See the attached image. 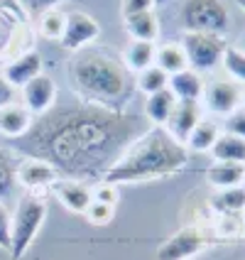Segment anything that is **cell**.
Masks as SVG:
<instances>
[{
	"instance_id": "6da1fadb",
	"label": "cell",
	"mask_w": 245,
	"mask_h": 260,
	"mask_svg": "<svg viewBox=\"0 0 245 260\" xmlns=\"http://www.w3.org/2000/svg\"><path fill=\"white\" fill-rule=\"evenodd\" d=\"M147 128L140 116L81 99L37 116L22 138L10 140V147L25 157L49 162L66 179L81 182L106 177Z\"/></svg>"
},
{
	"instance_id": "7a4b0ae2",
	"label": "cell",
	"mask_w": 245,
	"mask_h": 260,
	"mask_svg": "<svg viewBox=\"0 0 245 260\" xmlns=\"http://www.w3.org/2000/svg\"><path fill=\"white\" fill-rule=\"evenodd\" d=\"M189 165V150L177 143L164 128H147L120 155L116 165L106 172V182L123 184V182H140V179H159L172 177Z\"/></svg>"
},
{
	"instance_id": "3957f363",
	"label": "cell",
	"mask_w": 245,
	"mask_h": 260,
	"mask_svg": "<svg viewBox=\"0 0 245 260\" xmlns=\"http://www.w3.org/2000/svg\"><path fill=\"white\" fill-rule=\"evenodd\" d=\"M69 74L74 88L84 96V101L116 108V103L128 93V69L123 61H118L116 54L106 49H86L76 54Z\"/></svg>"
},
{
	"instance_id": "277c9868",
	"label": "cell",
	"mask_w": 245,
	"mask_h": 260,
	"mask_svg": "<svg viewBox=\"0 0 245 260\" xmlns=\"http://www.w3.org/2000/svg\"><path fill=\"white\" fill-rule=\"evenodd\" d=\"M44 216H47V204L40 194L27 191L20 197V202L15 206L13 216H10V258L20 260L34 243L37 233L42 229Z\"/></svg>"
},
{
	"instance_id": "5b68a950",
	"label": "cell",
	"mask_w": 245,
	"mask_h": 260,
	"mask_svg": "<svg viewBox=\"0 0 245 260\" xmlns=\"http://www.w3.org/2000/svg\"><path fill=\"white\" fill-rule=\"evenodd\" d=\"M179 20L184 32H203L218 37L231 27V15L223 0H184Z\"/></svg>"
},
{
	"instance_id": "8992f818",
	"label": "cell",
	"mask_w": 245,
	"mask_h": 260,
	"mask_svg": "<svg viewBox=\"0 0 245 260\" xmlns=\"http://www.w3.org/2000/svg\"><path fill=\"white\" fill-rule=\"evenodd\" d=\"M182 47L187 52L189 69L194 72H211L223 61V52H226V42L218 35H203V32H184L182 37Z\"/></svg>"
},
{
	"instance_id": "52a82bcc",
	"label": "cell",
	"mask_w": 245,
	"mask_h": 260,
	"mask_svg": "<svg viewBox=\"0 0 245 260\" xmlns=\"http://www.w3.org/2000/svg\"><path fill=\"white\" fill-rule=\"evenodd\" d=\"M206 246H208V236L196 226H187L182 231L172 233L157 248V260H189Z\"/></svg>"
},
{
	"instance_id": "ba28073f",
	"label": "cell",
	"mask_w": 245,
	"mask_h": 260,
	"mask_svg": "<svg viewBox=\"0 0 245 260\" xmlns=\"http://www.w3.org/2000/svg\"><path fill=\"white\" fill-rule=\"evenodd\" d=\"M203 106L214 116H231L235 108H240L243 88L235 81H211L203 86Z\"/></svg>"
},
{
	"instance_id": "9c48e42d",
	"label": "cell",
	"mask_w": 245,
	"mask_h": 260,
	"mask_svg": "<svg viewBox=\"0 0 245 260\" xmlns=\"http://www.w3.org/2000/svg\"><path fill=\"white\" fill-rule=\"evenodd\" d=\"M98 22L91 17L88 13H69L66 15V25H64V32H61V47L69 49V52H81L86 44H91L96 37H98Z\"/></svg>"
},
{
	"instance_id": "30bf717a",
	"label": "cell",
	"mask_w": 245,
	"mask_h": 260,
	"mask_svg": "<svg viewBox=\"0 0 245 260\" xmlns=\"http://www.w3.org/2000/svg\"><path fill=\"white\" fill-rule=\"evenodd\" d=\"M22 101H25V108L32 113V118L44 116L47 111H52L57 106V84L52 81V76L40 74L22 86Z\"/></svg>"
},
{
	"instance_id": "8fae6325",
	"label": "cell",
	"mask_w": 245,
	"mask_h": 260,
	"mask_svg": "<svg viewBox=\"0 0 245 260\" xmlns=\"http://www.w3.org/2000/svg\"><path fill=\"white\" fill-rule=\"evenodd\" d=\"M203 118V108L199 101H177L169 120L164 123V130L172 135L177 143H187V138L191 135V130L199 125V120Z\"/></svg>"
},
{
	"instance_id": "7c38bea8",
	"label": "cell",
	"mask_w": 245,
	"mask_h": 260,
	"mask_svg": "<svg viewBox=\"0 0 245 260\" xmlns=\"http://www.w3.org/2000/svg\"><path fill=\"white\" fill-rule=\"evenodd\" d=\"M59 179V172L44 159L37 157H22L17 162V182L27 191H37V189L52 187Z\"/></svg>"
},
{
	"instance_id": "4fadbf2b",
	"label": "cell",
	"mask_w": 245,
	"mask_h": 260,
	"mask_svg": "<svg viewBox=\"0 0 245 260\" xmlns=\"http://www.w3.org/2000/svg\"><path fill=\"white\" fill-rule=\"evenodd\" d=\"M49 189H52V194L57 197V202L61 204L66 211H72V214H84L88 209V204L93 202L91 189H88L84 182H79V179L61 177V179H57Z\"/></svg>"
},
{
	"instance_id": "5bb4252c",
	"label": "cell",
	"mask_w": 245,
	"mask_h": 260,
	"mask_svg": "<svg viewBox=\"0 0 245 260\" xmlns=\"http://www.w3.org/2000/svg\"><path fill=\"white\" fill-rule=\"evenodd\" d=\"M32 120L34 118L25 106L8 103L0 108V135H5L8 140H17L32 128Z\"/></svg>"
},
{
	"instance_id": "9a60e30c",
	"label": "cell",
	"mask_w": 245,
	"mask_h": 260,
	"mask_svg": "<svg viewBox=\"0 0 245 260\" xmlns=\"http://www.w3.org/2000/svg\"><path fill=\"white\" fill-rule=\"evenodd\" d=\"M40 74H42V57L37 52H25V54H20L17 59H13L8 64L5 79H8V84L13 88H17V86L22 88L27 81H32Z\"/></svg>"
},
{
	"instance_id": "2e32d148",
	"label": "cell",
	"mask_w": 245,
	"mask_h": 260,
	"mask_svg": "<svg viewBox=\"0 0 245 260\" xmlns=\"http://www.w3.org/2000/svg\"><path fill=\"white\" fill-rule=\"evenodd\" d=\"M169 91L174 93L177 101H199L201 103L203 96V79L199 72L194 69H184L179 74H172L169 76Z\"/></svg>"
},
{
	"instance_id": "e0dca14e",
	"label": "cell",
	"mask_w": 245,
	"mask_h": 260,
	"mask_svg": "<svg viewBox=\"0 0 245 260\" xmlns=\"http://www.w3.org/2000/svg\"><path fill=\"white\" fill-rule=\"evenodd\" d=\"M208 184L216 189H231V187H243L245 182V165L238 162H214L208 170Z\"/></svg>"
},
{
	"instance_id": "ac0fdd59",
	"label": "cell",
	"mask_w": 245,
	"mask_h": 260,
	"mask_svg": "<svg viewBox=\"0 0 245 260\" xmlns=\"http://www.w3.org/2000/svg\"><path fill=\"white\" fill-rule=\"evenodd\" d=\"M174 106H177L174 93L169 88H162L157 93H150V96H147V101H145V118H147L152 125L164 128V123L172 116Z\"/></svg>"
},
{
	"instance_id": "d6986e66",
	"label": "cell",
	"mask_w": 245,
	"mask_h": 260,
	"mask_svg": "<svg viewBox=\"0 0 245 260\" xmlns=\"http://www.w3.org/2000/svg\"><path fill=\"white\" fill-rule=\"evenodd\" d=\"M123 20H125V32L137 42H155L159 37V20L155 10L130 15V17H123Z\"/></svg>"
},
{
	"instance_id": "ffe728a7",
	"label": "cell",
	"mask_w": 245,
	"mask_h": 260,
	"mask_svg": "<svg viewBox=\"0 0 245 260\" xmlns=\"http://www.w3.org/2000/svg\"><path fill=\"white\" fill-rule=\"evenodd\" d=\"M218 135H221V128H218L216 120L201 118L199 125L191 130V135L187 138L184 147H187L189 152H211V147L216 145Z\"/></svg>"
},
{
	"instance_id": "44dd1931",
	"label": "cell",
	"mask_w": 245,
	"mask_h": 260,
	"mask_svg": "<svg viewBox=\"0 0 245 260\" xmlns=\"http://www.w3.org/2000/svg\"><path fill=\"white\" fill-rule=\"evenodd\" d=\"M155 64H157L162 72L167 74V76H172V74H179L189 69V61H187V52H184V47L179 42H167L162 44L157 49V54H155Z\"/></svg>"
},
{
	"instance_id": "7402d4cb",
	"label": "cell",
	"mask_w": 245,
	"mask_h": 260,
	"mask_svg": "<svg viewBox=\"0 0 245 260\" xmlns=\"http://www.w3.org/2000/svg\"><path fill=\"white\" fill-rule=\"evenodd\" d=\"M214 162H238L245 165V140L235 138L231 133H221L216 145L211 147Z\"/></svg>"
},
{
	"instance_id": "603a6c76",
	"label": "cell",
	"mask_w": 245,
	"mask_h": 260,
	"mask_svg": "<svg viewBox=\"0 0 245 260\" xmlns=\"http://www.w3.org/2000/svg\"><path fill=\"white\" fill-rule=\"evenodd\" d=\"M17 162L15 152L10 147H3L0 145V202H5L8 197L15 194L17 187Z\"/></svg>"
},
{
	"instance_id": "cb8c5ba5",
	"label": "cell",
	"mask_w": 245,
	"mask_h": 260,
	"mask_svg": "<svg viewBox=\"0 0 245 260\" xmlns=\"http://www.w3.org/2000/svg\"><path fill=\"white\" fill-rule=\"evenodd\" d=\"M155 54H157V47L155 42H137L132 40L125 49V64H128L132 72H145L147 67L155 64Z\"/></svg>"
},
{
	"instance_id": "d4e9b609",
	"label": "cell",
	"mask_w": 245,
	"mask_h": 260,
	"mask_svg": "<svg viewBox=\"0 0 245 260\" xmlns=\"http://www.w3.org/2000/svg\"><path fill=\"white\" fill-rule=\"evenodd\" d=\"M211 206L218 214H243L245 211V187L218 189L211 199Z\"/></svg>"
},
{
	"instance_id": "484cf974",
	"label": "cell",
	"mask_w": 245,
	"mask_h": 260,
	"mask_svg": "<svg viewBox=\"0 0 245 260\" xmlns=\"http://www.w3.org/2000/svg\"><path fill=\"white\" fill-rule=\"evenodd\" d=\"M167 86H169V76L162 72L157 64H152L145 72L137 74V88L145 91L147 96L150 93H157V91H162V88H167Z\"/></svg>"
},
{
	"instance_id": "4316f807",
	"label": "cell",
	"mask_w": 245,
	"mask_h": 260,
	"mask_svg": "<svg viewBox=\"0 0 245 260\" xmlns=\"http://www.w3.org/2000/svg\"><path fill=\"white\" fill-rule=\"evenodd\" d=\"M64 25H66V15H61L57 8L40 15V32L47 40H61Z\"/></svg>"
},
{
	"instance_id": "83f0119b",
	"label": "cell",
	"mask_w": 245,
	"mask_h": 260,
	"mask_svg": "<svg viewBox=\"0 0 245 260\" xmlns=\"http://www.w3.org/2000/svg\"><path fill=\"white\" fill-rule=\"evenodd\" d=\"M221 64H223L226 72L235 79V84H245V54L238 47H226Z\"/></svg>"
},
{
	"instance_id": "f1b7e54d",
	"label": "cell",
	"mask_w": 245,
	"mask_h": 260,
	"mask_svg": "<svg viewBox=\"0 0 245 260\" xmlns=\"http://www.w3.org/2000/svg\"><path fill=\"white\" fill-rule=\"evenodd\" d=\"M113 214H116V206H108V204H101V202H91L88 209L84 211V216L93 223V226H106L113 221Z\"/></svg>"
},
{
	"instance_id": "f546056e",
	"label": "cell",
	"mask_w": 245,
	"mask_h": 260,
	"mask_svg": "<svg viewBox=\"0 0 245 260\" xmlns=\"http://www.w3.org/2000/svg\"><path fill=\"white\" fill-rule=\"evenodd\" d=\"M91 197H93V202L116 206L118 204V189H116V184H111V182L103 179L101 184H96V189H91Z\"/></svg>"
},
{
	"instance_id": "4dcf8cb0",
	"label": "cell",
	"mask_w": 245,
	"mask_h": 260,
	"mask_svg": "<svg viewBox=\"0 0 245 260\" xmlns=\"http://www.w3.org/2000/svg\"><path fill=\"white\" fill-rule=\"evenodd\" d=\"M226 133L245 140V108H235L231 116H226Z\"/></svg>"
},
{
	"instance_id": "1f68e13d",
	"label": "cell",
	"mask_w": 245,
	"mask_h": 260,
	"mask_svg": "<svg viewBox=\"0 0 245 260\" xmlns=\"http://www.w3.org/2000/svg\"><path fill=\"white\" fill-rule=\"evenodd\" d=\"M120 10H123V17H130V15H137V13H147V10H155V0H123Z\"/></svg>"
},
{
	"instance_id": "d6a6232c",
	"label": "cell",
	"mask_w": 245,
	"mask_h": 260,
	"mask_svg": "<svg viewBox=\"0 0 245 260\" xmlns=\"http://www.w3.org/2000/svg\"><path fill=\"white\" fill-rule=\"evenodd\" d=\"M10 211H8V206L0 202V248L3 250H8L10 248Z\"/></svg>"
},
{
	"instance_id": "836d02e7",
	"label": "cell",
	"mask_w": 245,
	"mask_h": 260,
	"mask_svg": "<svg viewBox=\"0 0 245 260\" xmlns=\"http://www.w3.org/2000/svg\"><path fill=\"white\" fill-rule=\"evenodd\" d=\"M25 5H27L32 13H37V15H42L47 13V10H54L61 0H22Z\"/></svg>"
},
{
	"instance_id": "e575fe53",
	"label": "cell",
	"mask_w": 245,
	"mask_h": 260,
	"mask_svg": "<svg viewBox=\"0 0 245 260\" xmlns=\"http://www.w3.org/2000/svg\"><path fill=\"white\" fill-rule=\"evenodd\" d=\"M13 99H15V88L8 84L5 74L0 72V108L8 106V103H13Z\"/></svg>"
},
{
	"instance_id": "d590c367",
	"label": "cell",
	"mask_w": 245,
	"mask_h": 260,
	"mask_svg": "<svg viewBox=\"0 0 245 260\" xmlns=\"http://www.w3.org/2000/svg\"><path fill=\"white\" fill-rule=\"evenodd\" d=\"M235 3H238V8H240V10L245 13V0H235Z\"/></svg>"
},
{
	"instance_id": "8d00e7d4",
	"label": "cell",
	"mask_w": 245,
	"mask_h": 260,
	"mask_svg": "<svg viewBox=\"0 0 245 260\" xmlns=\"http://www.w3.org/2000/svg\"><path fill=\"white\" fill-rule=\"evenodd\" d=\"M238 49H240V52H243V54H245V37H243V40H240V47H238Z\"/></svg>"
},
{
	"instance_id": "74e56055",
	"label": "cell",
	"mask_w": 245,
	"mask_h": 260,
	"mask_svg": "<svg viewBox=\"0 0 245 260\" xmlns=\"http://www.w3.org/2000/svg\"><path fill=\"white\" fill-rule=\"evenodd\" d=\"M162 3H169V0H155V5H162Z\"/></svg>"
},
{
	"instance_id": "f35d334b",
	"label": "cell",
	"mask_w": 245,
	"mask_h": 260,
	"mask_svg": "<svg viewBox=\"0 0 245 260\" xmlns=\"http://www.w3.org/2000/svg\"><path fill=\"white\" fill-rule=\"evenodd\" d=\"M240 108H245V91H243V101H240Z\"/></svg>"
},
{
	"instance_id": "ab89813d",
	"label": "cell",
	"mask_w": 245,
	"mask_h": 260,
	"mask_svg": "<svg viewBox=\"0 0 245 260\" xmlns=\"http://www.w3.org/2000/svg\"><path fill=\"white\" fill-rule=\"evenodd\" d=\"M243 238H245V216H243Z\"/></svg>"
}]
</instances>
